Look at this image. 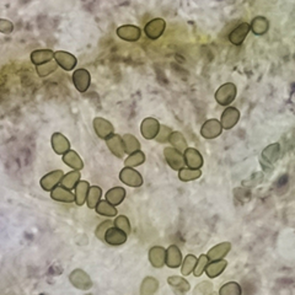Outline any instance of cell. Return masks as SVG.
<instances>
[{
    "label": "cell",
    "instance_id": "9a60e30c",
    "mask_svg": "<svg viewBox=\"0 0 295 295\" xmlns=\"http://www.w3.org/2000/svg\"><path fill=\"white\" fill-rule=\"evenodd\" d=\"M184 165L190 168H194L198 170L203 166V156L197 149L194 148H187L186 152H184Z\"/></svg>",
    "mask_w": 295,
    "mask_h": 295
},
{
    "label": "cell",
    "instance_id": "cb8c5ba5",
    "mask_svg": "<svg viewBox=\"0 0 295 295\" xmlns=\"http://www.w3.org/2000/svg\"><path fill=\"white\" fill-rule=\"evenodd\" d=\"M54 59V52L52 50H36L31 53V62L36 66H44Z\"/></svg>",
    "mask_w": 295,
    "mask_h": 295
},
{
    "label": "cell",
    "instance_id": "74e56055",
    "mask_svg": "<svg viewBox=\"0 0 295 295\" xmlns=\"http://www.w3.org/2000/svg\"><path fill=\"white\" fill-rule=\"evenodd\" d=\"M158 288H159V282L152 277H148L143 280V283H142L140 294L142 295L154 294L155 292L158 290Z\"/></svg>",
    "mask_w": 295,
    "mask_h": 295
},
{
    "label": "cell",
    "instance_id": "3957f363",
    "mask_svg": "<svg viewBox=\"0 0 295 295\" xmlns=\"http://www.w3.org/2000/svg\"><path fill=\"white\" fill-rule=\"evenodd\" d=\"M120 180L132 188H138L143 184V177L140 172L133 168H123L120 172Z\"/></svg>",
    "mask_w": 295,
    "mask_h": 295
},
{
    "label": "cell",
    "instance_id": "d6986e66",
    "mask_svg": "<svg viewBox=\"0 0 295 295\" xmlns=\"http://www.w3.org/2000/svg\"><path fill=\"white\" fill-rule=\"evenodd\" d=\"M106 146L108 148L110 152H111L114 156L118 158V159H122L126 155L122 136H118V134H114V136H110L106 140Z\"/></svg>",
    "mask_w": 295,
    "mask_h": 295
},
{
    "label": "cell",
    "instance_id": "7a4b0ae2",
    "mask_svg": "<svg viewBox=\"0 0 295 295\" xmlns=\"http://www.w3.org/2000/svg\"><path fill=\"white\" fill-rule=\"evenodd\" d=\"M69 282L72 283V286L80 290H88L92 288V280H91L90 276L82 270H74L69 274Z\"/></svg>",
    "mask_w": 295,
    "mask_h": 295
},
{
    "label": "cell",
    "instance_id": "7bdbcfd3",
    "mask_svg": "<svg viewBox=\"0 0 295 295\" xmlns=\"http://www.w3.org/2000/svg\"><path fill=\"white\" fill-rule=\"evenodd\" d=\"M114 226H117L118 229L123 230L127 235L130 234V222L128 220V218L126 216H118L114 218Z\"/></svg>",
    "mask_w": 295,
    "mask_h": 295
},
{
    "label": "cell",
    "instance_id": "ffe728a7",
    "mask_svg": "<svg viewBox=\"0 0 295 295\" xmlns=\"http://www.w3.org/2000/svg\"><path fill=\"white\" fill-rule=\"evenodd\" d=\"M50 198L53 200H57V202H63V203H72L75 202V194L72 193L70 190L66 188L62 184H58L57 187L50 191Z\"/></svg>",
    "mask_w": 295,
    "mask_h": 295
},
{
    "label": "cell",
    "instance_id": "30bf717a",
    "mask_svg": "<svg viewBox=\"0 0 295 295\" xmlns=\"http://www.w3.org/2000/svg\"><path fill=\"white\" fill-rule=\"evenodd\" d=\"M222 132V127L220 120L212 118V120H206L200 128V136L204 139H216L220 136Z\"/></svg>",
    "mask_w": 295,
    "mask_h": 295
},
{
    "label": "cell",
    "instance_id": "9c48e42d",
    "mask_svg": "<svg viewBox=\"0 0 295 295\" xmlns=\"http://www.w3.org/2000/svg\"><path fill=\"white\" fill-rule=\"evenodd\" d=\"M238 120H240V111L236 107H226L222 111L220 117V124L222 130H232L238 124Z\"/></svg>",
    "mask_w": 295,
    "mask_h": 295
},
{
    "label": "cell",
    "instance_id": "83f0119b",
    "mask_svg": "<svg viewBox=\"0 0 295 295\" xmlns=\"http://www.w3.org/2000/svg\"><path fill=\"white\" fill-rule=\"evenodd\" d=\"M63 162L66 165H68L69 168H74V170H82L84 168V162H82V158L79 156L76 152L74 150H69L66 154L63 155Z\"/></svg>",
    "mask_w": 295,
    "mask_h": 295
},
{
    "label": "cell",
    "instance_id": "d4e9b609",
    "mask_svg": "<svg viewBox=\"0 0 295 295\" xmlns=\"http://www.w3.org/2000/svg\"><path fill=\"white\" fill-rule=\"evenodd\" d=\"M88 190H90V184H88V181H82L80 180L76 186H75V203L79 206H84L86 203Z\"/></svg>",
    "mask_w": 295,
    "mask_h": 295
},
{
    "label": "cell",
    "instance_id": "d590c367",
    "mask_svg": "<svg viewBox=\"0 0 295 295\" xmlns=\"http://www.w3.org/2000/svg\"><path fill=\"white\" fill-rule=\"evenodd\" d=\"M200 176H202V171H200V168L194 170V168H182L181 170L178 171V178L184 182L194 181V180L200 178Z\"/></svg>",
    "mask_w": 295,
    "mask_h": 295
},
{
    "label": "cell",
    "instance_id": "4316f807",
    "mask_svg": "<svg viewBox=\"0 0 295 295\" xmlns=\"http://www.w3.org/2000/svg\"><path fill=\"white\" fill-rule=\"evenodd\" d=\"M124 198L126 190L123 187H114V188L108 190L106 193V200L114 206H120L124 200Z\"/></svg>",
    "mask_w": 295,
    "mask_h": 295
},
{
    "label": "cell",
    "instance_id": "8992f818",
    "mask_svg": "<svg viewBox=\"0 0 295 295\" xmlns=\"http://www.w3.org/2000/svg\"><path fill=\"white\" fill-rule=\"evenodd\" d=\"M73 84L79 92H86L91 84V74L84 68H79L73 73Z\"/></svg>",
    "mask_w": 295,
    "mask_h": 295
},
{
    "label": "cell",
    "instance_id": "ac0fdd59",
    "mask_svg": "<svg viewBox=\"0 0 295 295\" xmlns=\"http://www.w3.org/2000/svg\"><path fill=\"white\" fill-rule=\"evenodd\" d=\"M182 254L181 250L178 248V246L171 245L168 246V250H166V256H165V264L168 268H177L182 264Z\"/></svg>",
    "mask_w": 295,
    "mask_h": 295
},
{
    "label": "cell",
    "instance_id": "e575fe53",
    "mask_svg": "<svg viewBox=\"0 0 295 295\" xmlns=\"http://www.w3.org/2000/svg\"><path fill=\"white\" fill-rule=\"evenodd\" d=\"M95 210H96V213L100 214V216H108V218H112V216H117L116 206H112L111 203L107 202L106 200H100V202H98V204L96 206Z\"/></svg>",
    "mask_w": 295,
    "mask_h": 295
},
{
    "label": "cell",
    "instance_id": "44dd1931",
    "mask_svg": "<svg viewBox=\"0 0 295 295\" xmlns=\"http://www.w3.org/2000/svg\"><path fill=\"white\" fill-rule=\"evenodd\" d=\"M166 250L162 246H152L149 250V261L152 267L162 268L165 266Z\"/></svg>",
    "mask_w": 295,
    "mask_h": 295
},
{
    "label": "cell",
    "instance_id": "5bb4252c",
    "mask_svg": "<svg viewBox=\"0 0 295 295\" xmlns=\"http://www.w3.org/2000/svg\"><path fill=\"white\" fill-rule=\"evenodd\" d=\"M64 172L62 170H54L52 172L47 174L41 178L40 184H41V187L44 190V191L50 192L54 187H57L58 184H60L62 178H63Z\"/></svg>",
    "mask_w": 295,
    "mask_h": 295
},
{
    "label": "cell",
    "instance_id": "8fae6325",
    "mask_svg": "<svg viewBox=\"0 0 295 295\" xmlns=\"http://www.w3.org/2000/svg\"><path fill=\"white\" fill-rule=\"evenodd\" d=\"M117 36L120 40L126 42H136L138 40H140L142 30L138 26L134 25H123L120 26L116 31Z\"/></svg>",
    "mask_w": 295,
    "mask_h": 295
},
{
    "label": "cell",
    "instance_id": "ab89813d",
    "mask_svg": "<svg viewBox=\"0 0 295 295\" xmlns=\"http://www.w3.org/2000/svg\"><path fill=\"white\" fill-rule=\"evenodd\" d=\"M58 69V64L57 62L53 59V60L48 62V63L44 64V66H36V72H37V75H38L40 78H46L48 76V75L53 74L56 70Z\"/></svg>",
    "mask_w": 295,
    "mask_h": 295
},
{
    "label": "cell",
    "instance_id": "5b68a950",
    "mask_svg": "<svg viewBox=\"0 0 295 295\" xmlns=\"http://www.w3.org/2000/svg\"><path fill=\"white\" fill-rule=\"evenodd\" d=\"M164 156H165L166 162L172 170L180 171L182 168H184V154L180 152L172 146H166L164 149Z\"/></svg>",
    "mask_w": 295,
    "mask_h": 295
},
{
    "label": "cell",
    "instance_id": "f35d334b",
    "mask_svg": "<svg viewBox=\"0 0 295 295\" xmlns=\"http://www.w3.org/2000/svg\"><path fill=\"white\" fill-rule=\"evenodd\" d=\"M196 264H197V257L194 254H187L184 260H182L181 264V273L182 276H190L194 270Z\"/></svg>",
    "mask_w": 295,
    "mask_h": 295
},
{
    "label": "cell",
    "instance_id": "ba28073f",
    "mask_svg": "<svg viewBox=\"0 0 295 295\" xmlns=\"http://www.w3.org/2000/svg\"><path fill=\"white\" fill-rule=\"evenodd\" d=\"M92 124H94V130H95L96 136H98V138L107 140L110 136L114 134V124H112L111 122H108L107 120H104V118L102 117L94 118Z\"/></svg>",
    "mask_w": 295,
    "mask_h": 295
},
{
    "label": "cell",
    "instance_id": "e0dca14e",
    "mask_svg": "<svg viewBox=\"0 0 295 295\" xmlns=\"http://www.w3.org/2000/svg\"><path fill=\"white\" fill-rule=\"evenodd\" d=\"M50 143H52L54 152L58 155H64L66 152L70 150V143H69L68 138L62 133L53 134L52 138H50Z\"/></svg>",
    "mask_w": 295,
    "mask_h": 295
},
{
    "label": "cell",
    "instance_id": "f6af8a7d",
    "mask_svg": "<svg viewBox=\"0 0 295 295\" xmlns=\"http://www.w3.org/2000/svg\"><path fill=\"white\" fill-rule=\"evenodd\" d=\"M171 133H172V130H171L170 127H168V126H160L159 134H158L155 139H156L159 143H168V139H170Z\"/></svg>",
    "mask_w": 295,
    "mask_h": 295
},
{
    "label": "cell",
    "instance_id": "484cf974",
    "mask_svg": "<svg viewBox=\"0 0 295 295\" xmlns=\"http://www.w3.org/2000/svg\"><path fill=\"white\" fill-rule=\"evenodd\" d=\"M168 283L176 293H187L191 289V286L190 283L184 280V277H177V276H172V277L168 278Z\"/></svg>",
    "mask_w": 295,
    "mask_h": 295
},
{
    "label": "cell",
    "instance_id": "52a82bcc",
    "mask_svg": "<svg viewBox=\"0 0 295 295\" xmlns=\"http://www.w3.org/2000/svg\"><path fill=\"white\" fill-rule=\"evenodd\" d=\"M160 123L156 118L148 117L144 118L143 122L140 124V133L146 140H152V139L156 138V136L159 134L160 130Z\"/></svg>",
    "mask_w": 295,
    "mask_h": 295
},
{
    "label": "cell",
    "instance_id": "7c38bea8",
    "mask_svg": "<svg viewBox=\"0 0 295 295\" xmlns=\"http://www.w3.org/2000/svg\"><path fill=\"white\" fill-rule=\"evenodd\" d=\"M128 235L123 230L118 229L117 226H111L104 234V242L110 246H120L126 244Z\"/></svg>",
    "mask_w": 295,
    "mask_h": 295
},
{
    "label": "cell",
    "instance_id": "7dc6e473",
    "mask_svg": "<svg viewBox=\"0 0 295 295\" xmlns=\"http://www.w3.org/2000/svg\"><path fill=\"white\" fill-rule=\"evenodd\" d=\"M0 31L2 34H12L14 31V25L12 22H10L9 20H5V18H2L0 20Z\"/></svg>",
    "mask_w": 295,
    "mask_h": 295
},
{
    "label": "cell",
    "instance_id": "b9f144b4",
    "mask_svg": "<svg viewBox=\"0 0 295 295\" xmlns=\"http://www.w3.org/2000/svg\"><path fill=\"white\" fill-rule=\"evenodd\" d=\"M208 264H209V260L208 257H206V254H200V256L197 258V264H196L194 270H193V274H194L196 277H200V276L204 273V270Z\"/></svg>",
    "mask_w": 295,
    "mask_h": 295
},
{
    "label": "cell",
    "instance_id": "1f68e13d",
    "mask_svg": "<svg viewBox=\"0 0 295 295\" xmlns=\"http://www.w3.org/2000/svg\"><path fill=\"white\" fill-rule=\"evenodd\" d=\"M168 143L172 146V148H175L176 150H178L180 152H182L184 154V152H186V149L188 148L187 146V140L186 138L184 136V134L181 132H172L170 136V139H168Z\"/></svg>",
    "mask_w": 295,
    "mask_h": 295
},
{
    "label": "cell",
    "instance_id": "603a6c76",
    "mask_svg": "<svg viewBox=\"0 0 295 295\" xmlns=\"http://www.w3.org/2000/svg\"><path fill=\"white\" fill-rule=\"evenodd\" d=\"M230 250H232V244L230 242H222L216 245L214 248H212L206 254V257H208L209 261H216V260H222L229 254Z\"/></svg>",
    "mask_w": 295,
    "mask_h": 295
},
{
    "label": "cell",
    "instance_id": "d6a6232c",
    "mask_svg": "<svg viewBox=\"0 0 295 295\" xmlns=\"http://www.w3.org/2000/svg\"><path fill=\"white\" fill-rule=\"evenodd\" d=\"M102 197V190L98 186H90L88 190V197H86V204L90 209H95L96 206L98 204V202L101 200Z\"/></svg>",
    "mask_w": 295,
    "mask_h": 295
},
{
    "label": "cell",
    "instance_id": "2e32d148",
    "mask_svg": "<svg viewBox=\"0 0 295 295\" xmlns=\"http://www.w3.org/2000/svg\"><path fill=\"white\" fill-rule=\"evenodd\" d=\"M250 24L241 22L240 25L236 26V28L230 32L229 41L235 46H241L246 40V37H248V34H250Z\"/></svg>",
    "mask_w": 295,
    "mask_h": 295
},
{
    "label": "cell",
    "instance_id": "6da1fadb",
    "mask_svg": "<svg viewBox=\"0 0 295 295\" xmlns=\"http://www.w3.org/2000/svg\"><path fill=\"white\" fill-rule=\"evenodd\" d=\"M238 95V88L232 82H226V84H222L220 88L216 90L214 98L220 106H229L230 104L234 102Z\"/></svg>",
    "mask_w": 295,
    "mask_h": 295
},
{
    "label": "cell",
    "instance_id": "f1b7e54d",
    "mask_svg": "<svg viewBox=\"0 0 295 295\" xmlns=\"http://www.w3.org/2000/svg\"><path fill=\"white\" fill-rule=\"evenodd\" d=\"M268 28H270V22H268L267 18H264V16H256V18L252 20L250 25L251 31L254 32L256 36H262V34H264L266 32L268 31Z\"/></svg>",
    "mask_w": 295,
    "mask_h": 295
},
{
    "label": "cell",
    "instance_id": "bcb514c9",
    "mask_svg": "<svg viewBox=\"0 0 295 295\" xmlns=\"http://www.w3.org/2000/svg\"><path fill=\"white\" fill-rule=\"evenodd\" d=\"M212 290H213L212 283H209V282H202L200 284H198V286L196 288L194 293L196 294H208V293H212Z\"/></svg>",
    "mask_w": 295,
    "mask_h": 295
},
{
    "label": "cell",
    "instance_id": "7402d4cb",
    "mask_svg": "<svg viewBox=\"0 0 295 295\" xmlns=\"http://www.w3.org/2000/svg\"><path fill=\"white\" fill-rule=\"evenodd\" d=\"M226 266H228V262L225 261L224 258L216 260V261H209V264H206V267L204 270L206 277L210 278V280L219 277V276L224 272V270L226 268Z\"/></svg>",
    "mask_w": 295,
    "mask_h": 295
},
{
    "label": "cell",
    "instance_id": "60d3db41",
    "mask_svg": "<svg viewBox=\"0 0 295 295\" xmlns=\"http://www.w3.org/2000/svg\"><path fill=\"white\" fill-rule=\"evenodd\" d=\"M241 293H242V290H241L240 284L236 283V282H229V283L224 284L219 290L220 295H240Z\"/></svg>",
    "mask_w": 295,
    "mask_h": 295
},
{
    "label": "cell",
    "instance_id": "ee69618b",
    "mask_svg": "<svg viewBox=\"0 0 295 295\" xmlns=\"http://www.w3.org/2000/svg\"><path fill=\"white\" fill-rule=\"evenodd\" d=\"M114 222L112 220H104L101 222V224L98 225V228H96L95 230V236L98 238V240L101 241H104V234H106L107 230L110 229L111 226H114Z\"/></svg>",
    "mask_w": 295,
    "mask_h": 295
},
{
    "label": "cell",
    "instance_id": "4fadbf2b",
    "mask_svg": "<svg viewBox=\"0 0 295 295\" xmlns=\"http://www.w3.org/2000/svg\"><path fill=\"white\" fill-rule=\"evenodd\" d=\"M54 60L57 62L58 66L64 69L66 72H70L76 66V58L72 53L64 52V50H57L54 52Z\"/></svg>",
    "mask_w": 295,
    "mask_h": 295
},
{
    "label": "cell",
    "instance_id": "836d02e7",
    "mask_svg": "<svg viewBox=\"0 0 295 295\" xmlns=\"http://www.w3.org/2000/svg\"><path fill=\"white\" fill-rule=\"evenodd\" d=\"M80 177H82L80 171L74 170V171H72V172H68L66 175L63 176L60 184L63 187H66V188L72 191V190H75V186H76L78 182L80 181Z\"/></svg>",
    "mask_w": 295,
    "mask_h": 295
},
{
    "label": "cell",
    "instance_id": "4dcf8cb0",
    "mask_svg": "<svg viewBox=\"0 0 295 295\" xmlns=\"http://www.w3.org/2000/svg\"><path fill=\"white\" fill-rule=\"evenodd\" d=\"M280 156V146L278 143L270 144L262 152V158L270 164H274Z\"/></svg>",
    "mask_w": 295,
    "mask_h": 295
},
{
    "label": "cell",
    "instance_id": "8d00e7d4",
    "mask_svg": "<svg viewBox=\"0 0 295 295\" xmlns=\"http://www.w3.org/2000/svg\"><path fill=\"white\" fill-rule=\"evenodd\" d=\"M144 162H146V154L139 150V152L128 155L127 159L124 160V166L126 168H136V166L144 164Z\"/></svg>",
    "mask_w": 295,
    "mask_h": 295
},
{
    "label": "cell",
    "instance_id": "f546056e",
    "mask_svg": "<svg viewBox=\"0 0 295 295\" xmlns=\"http://www.w3.org/2000/svg\"><path fill=\"white\" fill-rule=\"evenodd\" d=\"M122 140H123V146H124L126 154L130 155L133 154V152H139V150H140V143H139V140L133 136V134H130V133L124 134V136H122Z\"/></svg>",
    "mask_w": 295,
    "mask_h": 295
},
{
    "label": "cell",
    "instance_id": "277c9868",
    "mask_svg": "<svg viewBox=\"0 0 295 295\" xmlns=\"http://www.w3.org/2000/svg\"><path fill=\"white\" fill-rule=\"evenodd\" d=\"M166 22L165 20L162 18H156L150 20L149 22L146 24V28H144V32H146V37L152 41H156L160 37L162 36L164 31H165Z\"/></svg>",
    "mask_w": 295,
    "mask_h": 295
}]
</instances>
